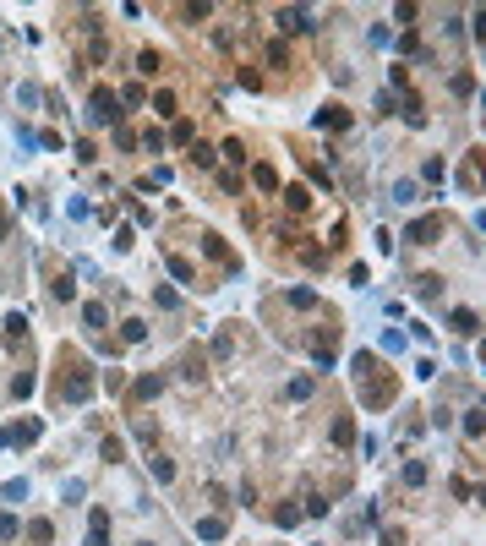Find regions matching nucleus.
I'll return each instance as SVG.
<instances>
[{
    "label": "nucleus",
    "instance_id": "12",
    "mask_svg": "<svg viewBox=\"0 0 486 546\" xmlns=\"http://www.w3.org/2000/svg\"><path fill=\"white\" fill-rule=\"evenodd\" d=\"M284 208H290V213H306V208H312V191H306V186H284Z\"/></svg>",
    "mask_w": 486,
    "mask_h": 546
},
{
    "label": "nucleus",
    "instance_id": "31",
    "mask_svg": "<svg viewBox=\"0 0 486 546\" xmlns=\"http://www.w3.org/2000/svg\"><path fill=\"white\" fill-rule=\"evenodd\" d=\"M22 536V519L17 514H0V541H17Z\"/></svg>",
    "mask_w": 486,
    "mask_h": 546
},
{
    "label": "nucleus",
    "instance_id": "40",
    "mask_svg": "<svg viewBox=\"0 0 486 546\" xmlns=\"http://www.w3.org/2000/svg\"><path fill=\"white\" fill-rule=\"evenodd\" d=\"M153 109L159 115H175V93H153Z\"/></svg>",
    "mask_w": 486,
    "mask_h": 546
},
{
    "label": "nucleus",
    "instance_id": "33",
    "mask_svg": "<svg viewBox=\"0 0 486 546\" xmlns=\"http://www.w3.org/2000/svg\"><path fill=\"white\" fill-rule=\"evenodd\" d=\"M301 262H306V268H323L328 251H323V246H301Z\"/></svg>",
    "mask_w": 486,
    "mask_h": 546
},
{
    "label": "nucleus",
    "instance_id": "44",
    "mask_svg": "<svg viewBox=\"0 0 486 546\" xmlns=\"http://www.w3.org/2000/svg\"><path fill=\"white\" fill-rule=\"evenodd\" d=\"M82 492H88V486H82V481H66V486H61V503H77V497H82Z\"/></svg>",
    "mask_w": 486,
    "mask_h": 546
},
{
    "label": "nucleus",
    "instance_id": "13",
    "mask_svg": "<svg viewBox=\"0 0 486 546\" xmlns=\"http://www.w3.org/2000/svg\"><path fill=\"white\" fill-rule=\"evenodd\" d=\"M235 355V328H219L213 333V361H230Z\"/></svg>",
    "mask_w": 486,
    "mask_h": 546
},
{
    "label": "nucleus",
    "instance_id": "15",
    "mask_svg": "<svg viewBox=\"0 0 486 546\" xmlns=\"http://www.w3.org/2000/svg\"><path fill=\"white\" fill-rule=\"evenodd\" d=\"M28 541H33V546H50V541H55V525H50V519H33V525H28Z\"/></svg>",
    "mask_w": 486,
    "mask_h": 546
},
{
    "label": "nucleus",
    "instance_id": "10",
    "mask_svg": "<svg viewBox=\"0 0 486 546\" xmlns=\"http://www.w3.org/2000/svg\"><path fill=\"white\" fill-rule=\"evenodd\" d=\"M39 432H44L39 421H22V426H6V437H11L17 448H28V443H39Z\"/></svg>",
    "mask_w": 486,
    "mask_h": 546
},
{
    "label": "nucleus",
    "instance_id": "14",
    "mask_svg": "<svg viewBox=\"0 0 486 546\" xmlns=\"http://www.w3.org/2000/svg\"><path fill=\"white\" fill-rule=\"evenodd\" d=\"M99 459H104V465H121V459H126V443H121V437H104V443H99Z\"/></svg>",
    "mask_w": 486,
    "mask_h": 546
},
{
    "label": "nucleus",
    "instance_id": "47",
    "mask_svg": "<svg viewBox=\"0 0 486 546\" xmlns=\"http://www.w3.org/2000/svg\"><path fill=\"white\" fill-rule=\"evenodd\" d=\"M142 546H153V541H142Z\"/></svg>",
    "mask_w": 486,
    "mask_h": 546
},
{
    "label": "nucleus",
    "instance_id": "2",
    "mask_svg": "<svg viewBox=\"0 0 486 546\" xmlns=\"http://www.w3.org/2000/svg\"><path fill=\"white\" fill-rule=\"evenodd\" d=\"M61 399H71V404L93 399V377H88V366L77 355H61Z\"/></svg>",
    "mask_w": 486,
    "mask_h": 546
},
{
    "label": "nucleus",
    "instance_id": "35",
    "mask_svg": "<svg viewBox=\"0 0 486 546\" xmlns=\"http://www.w3.org/2000/svg\"><path fill=\"white\" fill-rule=\"evenodd\" d=\"M159 66H164V61H159V55H153V50H142V55H137V72H142V77H153V72H159Z\"/></svg>",
    "mask_w": 486,
    "mask_h": 546
},
{
    "label": "nucleus",
    "instance_id": "42",
    "mask_svg": "<svg viewBox=\"0 0 486 546\" xmlns=\"http://www.w3.org/2000/svg\"><path fill=\"white\" fill-rule=\"evenodd\" d=\"M186 383H203V355H186Z\"/></svg>",
    "mask_w": 486,
    "mask_h": 546
},
{
    "label": "nucleus",
    "instance_id": "6",
    "mask_svg": "<svg viewBox=\"0 0 486 546\" xmlns=\"http://www.w3.org/2000/svg\"><path fill=\"white\" fill-rule=\"evenodd\" d=\"M82 546H110V508H93L88 514V541Z\"/></svg>",
    "mask_w": 486,
    "mask_h": 546
},
{
    "label": "nucleus",
    "instance_id": "20",
    "mask_svg": "<svg viewBox=\"0 0 486 546\" xmlns=\"http://www.w3.org/2000/svg\"><path fill=\"white\" fill-rule=\"evenodd\" d=\"M82 322H88V328H93V333H99V328H104V322H110V312H104V301H93V306H82Z\"/></svg>",
    "mask_w": 486,
    "mask_h": 546
},
{
    "label": "nucleus",
    "instance_id": "1",
    "mask_svg": "<svg viewBox=\"0 0 486 546\" xmlns=\"http://www.w3.org/2000/svg\"><path fill=\"white\" fill-rule=\"evenodd\" d=\"M350 366L361 372V399H366L372 410L394 404V377H388V366H377V361H372V350H361V355H355Z\"/></svg>",
    "mask_w": 486,
    "mask_h": 546
},
{
    "label": "nucleus",
    "instance_id": "38",
    "mask_svg": "<svg viewBox=\"0 0 486 546\" xmlns=\"http://www.w3.org/2000/svg\"><path fill=\"white\" fill-rule=\"evenodd\" d=\"M153 301H159V306H164V312H175V306H181V295H175V290H164V284H159V290H153Z\"/></svg>",
    "mask_w": 486,
    "mask_h": 546
},
{
    "label": "nucleus",
    "instance_id": "21",
    "mask_svg": "<svg viewBox=\"0 0 486 546\" xmlns=\"http://www.w3.org/2000/svg\"><path fill=\"white\" fill-rule=\"evenodd\" d=\"M454 328H459V333H476V328H481V312H470V306L459 312V306H454Z\"/></svg>",
    "mask_w": 486,
    "mask_h": 546
},
{
    "label": "nucleus",
    "instance_id": "30",
    "mask_svg": "<svg viewBox=\"0 0 486 546\" xmlns=\"http://www.w3.org/2000/svg\"><path fill=\"white\" fill-rule=\"evenodd\" d=\"M0 497H6V503H28V481H6Z\"/></svg>",
    "mask_w": 486,
    "mask_h": 546
},
{
    "label": "nucleus",
    "instance_id": "19",
    "mask_svg": "<svg viewBox=\"0 0 486 546\" xmlns=\"http://www.w3.org/2000/svg\"><path fill=\"white\" fill-rule=\"evenodd\" d=\"M252 180H257L263 191H279V169H274V164H257V169H252Z\"/></svg>",
    "mask_w": 486,
    "mask_h": 546
},
{
    "label": "nucleus",
    "instance_id": "5",
    "mask_svg": "<svg viewBox=\"0 0 486 546\" xmlns=\"http://www.w3.org/2000/svg\"><path fill=\"white\" fill-rule=\"evenodd\" d=\"M448 230V219H443V213H426V219H416V224H410V240H416V246H437V235Z\"/></svg>",
    "mask_w": 486,
    "mask_h": 546
},
{
    "label": "nucleus",
    "instance_id": "18",
    "mask_svg": "<svg viewBox=\"0 0 486 546\" xmlns=\"http://www.w3.org/2000/svg\"><path fill=\"white\" fill-rule=\"evenodd\" d=\"M416 290H421V301H437V295H443V279H437V273H421Z\"/></svg>",
    "mask_w": 486,
    "mask_h": 546
},
{
    "label": "nucleus",
    "instance_id": "39",
    "mask_svg": "<svg viewBox=\"0 0 486 546\" xmlns=\"http://www.w3.org/2000/svg\"><path fill=\"white\" fill-rule=\"evenodd\" d=\"M268 66H279V72L290 66V50H284V44H268Z\"/></svg>",
    "mask_w": 486,
    "mask_h": 546
},
{
    "label": "nucleus",
    "instance_id": "46",
    "mask_svg": "<svg viewBox=\"0 0 486 546\" xmlns=\"http://www.w3.org/2000/svg\"><path fill=\"white\" fill-rule=\"evenodd\" d=\"M383 546H405V530H383Z\"/></svg>",
    "mask_w": 486,
    "mask_h": 546
},
{
    "label": "nucleus",
    "instance_id": "28",
    "mask_svg": "<svg viewBox=\"0 0 486 546\" xmlns=\"http://www.w3.org/2000/svg\"><path fill=\"white\" fill-rule=\"evenodd\" d=\"M312 388H317V383H312V377H295V383H290V388H284V399H295V404H301V399H312Z\"/></svg>",
    "mask_w": 486,
    "mask_h": 546
},
{
    "label": "nucleus",
    "instance_id": "8",
    "mask_svg": "<svg viewBox=\"0 0 486 546\" xmlns=\"http://www.w3.org/2000/svg\"><path fill=\"white\" fill-rule=\"evenodd\" d=\"M312 355H317L323 372H334V328L328 333H312Z\"/></svg>",
    "mask_w": 486,
    "mask_h": 546
},
{
    "label": "nucleus",
    "instance_id": "43",
    "mask_svg": "<svg viewBox=\"0 0 486 546\" xmlns=\"http://www.w3.org/2000/svg\"><path fill=\"white\" fill-rule=\"evenodd\" d=\"M11 393H17V399H28V393H33V377H28V372H22V377H11Z\"/></svg>",
    "mask_w": 486,
    "mask_h": 546
},
{
    "label": "nucleus",
    "instance_id": "11",
    "mask_svg": "<svg viewBox=\"0 0 486 546\" xmlns=\"http://www.w3.org/2000/svg\"><path fill=\"white\" fill-rule=\"evenodd\" d=\"M224 530H230V525H224V514H208V519H197V536H203V541H224Z\"/></svg>",
    "mask_w": 486,
    "mask_h": 546
},
{
    "label": "nucleus",
    "instance_id": "22",
    "mask_svg": "<svg viewBox=\"0 0 486 546\" xmlns=\"http://www.w3.org/2000/svg\"><path fill=\"white\" fill-rule=\"evenodd\" d=\"M170 273H175L181 284H192V279H197V268H192V257H170Z\"/></svg>",
    "mask_w": 486,
    "mask_h": 546
},
{
    "label": "nucleus",
    "instance_id": "34",
    "mask_svg": "<svg viewBox=\"0 0 486 546\" xmlns=\"http://www.w3.org/2000/svg\"><path fill=\"white\" fill-rule=\"evenodd\" d=\"M416 197H421L416 180H399V186H394V202H416Z\"/></svg>",
    "mask_w": 486,
    "mask_h": 546
},
{
    "label": "nucleus",
    "instance_id": "27",
    "mask_svg": "<svg viewBox=\"0 0 486 546\" xmlns=\"http://www.w3.org/2000/svg\"><path fill=\"white\" fill-rule=\"evenodd\" d=\"M405 120H410V126H426V104H421L416 93L405 98Z\"/></svg>",
    "mask_w": 486,
    "mask_h": 546
},
{
    "label": "nucleus",
    "instance_id": "36",
    "mask_svg": "<svg viewBox=\"0 0 486 546\" xmlns=\"http://www.w3.org/2000/svg\"><path fill=\"white\" fill-rule=\"evenodd\" d=\"M121 333H126V344H142V339H148V328H142L137 317H132V322H121Z\"/></svg>",
    "mask_w": 486,
    "mask_h": 546
},
{
    "label": "nucleus",
    "instance_id": "45",
    "mask_svg": "<svg viewBox=\"0 0 486 546\" xmlns=\"http://www.w3.org/2000/svg\"><path fill=\"white\" fill-rule=\"evenodd\" d=\"M192 164H203V169H208V164H213V148H203V143H192Z\"/></svg>",
    "mask_w": 486,
    "mask_h": 546
},
{
    "label": "nucleus",
    "instance_id": "41",
    "mask_svg": "<svg viewBox=\"0 0 486 546\" xmlns=\"http://www.w3.org/2000/svg\"><path fill=\"white\" fill-rule=\"evenodd\" d=\"M142 148H148V154H164V132H153V126H148V137H142Z\"/></svg>",
    "mask_w": 486,
    "mask_h": 546
},
{
    "label": "nucleus",
    "instance_id": "16",
    "mask_svg": "<svg viewBox=\"0 0 486 546\" xmlns=\"http://www.w3.org/2000/svg\"><path fill=\"white\" fill-rule=\"evenodd\" d=\"M148 470H153V481H159V486H170V481H175V465H170L164 454H153V459H148Z\"/></svg>",
    "mask_w": 486,
    "mask_h": 546
},
{
    "label": "nucleus",
    "instance_id": "24",
    "mask_svg": "<svg viewBox=\"0 0 486 546\" xmlns=\"http://www.w3.org/2000/svg\"><path fill=\"white\" fill-rule=\"evenodd\" d=\"M22 333H28V317H22V312H11V317H6V344H17Z\"/></svg>",
    "mask_w": 486,
    "mask_h": 546
},
{
    "label": "nucleus",
    "instance_id": "25",
    "mask_svg": "<svg viewBox=\"0 0 486 546\" xmlns=\"http://www.w3.org/2000/svg\"><path fill=\"white\" fill-rule=\"evenodd\" d=\"M274 525H279V530H290V525H301V508H290V503H279V508H274Z\"/></svg>",
    "mask_w": 486,
    "mask_h": 546
},
{
    "label": "nucleus",
    "instance_id": "23",
    "mask_svg": "<svg viewBox=\"0 0 486 546\" xmlns=\"http://www.w3.org/2000/svg\"><path fill=\"white\" fill-rule=\"evenodd\" d=\"M159 388H164V377H137L132 399H159Z\"/></svg>",
    "mask_w": 486,
    "mask_h": 546
},
{
    "label": "nucleus",
    "instance_id": "32",
    "mask_svg": "<svg viewBox=\"0 0 486 546\" xmlns=\"http://www.w3.org/2000/svg\"><path fill=\"white\" fill-rule=\"evenodd\" d=\"M355 443V426L350 421H334V448H350Z\"/></svg>",
    "mask_w": 486,
    "mask_h": 546
},
{
    "label": "nucleus",
    "instance_id": "3",
    "mask_svg": "<svg viewBox=\"0 0 486 546\" xmlns=\"http://www.w3.org/2000/svg\"><path fill=\"white\" fill-rule=\"evenodd\" d=\"M115 120H121L115 93H110V87H93V98H88V126H115Z\"/></svg>",
    "mask_w": 486,
    "mask_h": 546
},
{
    "label": "nucleus",
    "instance_id": "29",
    "mask_svg": "<svg viewBox=\"0 0 486 546\" xmlns=\"http://www.w3.org/2000/svg\"><path fill=\"white\" fill-rule=\"evenodd\" d=\"M290 306H295V312H317V295H312V290H290Z\"/></svg>",
    "mask_w": 486,
    "mask_h": 546
},
{
    "label": "nucleus",
    "instance_id": "26",
    "mask_svg": "<svg viewBox=\"0 0 486 546\" xmlns=\"http://www.w3.org/2000/svg\"><path fill=\"white\" fill-rule=\"evenodd\" d=\"M121 98H126L132 109H142V104H148V87H142V82H126V87H121Z\"/></svg>",
    "mask_w": 486,
    "mask_h": 546
},
{
    "label": "nucleus",
    "instance_id": "17",
    "mask_svg": "<svg viewBox=\"0 0 486 546\" xmlns=\"http://www.w3.org/2000/svg\"><path fill=\"white\" fill-rule=\"evenodd\" d=\"M50 295H55V301H71V295H77V284H71V268L50 279Z\"/></svg>",
    "mask_w": 486,
    "mask_h": 546
},
{
    "label": "nucleus",
    "instance_id": "4",
    "mask_svg": "<svg viewBox=\"0 0 486 546\" xmlns=\"http://www.w3.org/2000/svg\"><path fill=\"white\" fill-rule=\"evenodd\" d=\"M274 22L284 28V33H306V28H317L306 6H279V11H274Z\"/></svg>",
    "mask_w": 486,
    "mask_h": 546
},
{
    "label": "nucleus",
    "instance_id": "37",
    "mask_svg": "<svg viewBox=\"0 0 486 546\" xmlns=\"http://www.w3.org/2000/svg\"><path fill=\"white\" fill-rule=\"evenodd\" d=\"M175 143H181V148H192V143H197V132H192V120H175Z\"/></svg>",
    "mask_w": 486,
    "mask_h": 546
},
{
    "label": "nucleus",
    "instance_id": "9",
    "mask_svg": "<svg viewBox=\"0 0 486 546\" xmlns=\"http://www.w3.org/2000/svg\"><path fill=\"white\" fill-rule=\"evenodd\" d=\"M203 251H208V257H213V262H224V268H241V262H235V257H230V246H224V240H219V235H203Z\"/></svg>",
    "mask_w": 486,
    "mask_h": 546
},
{
    "label": "nucleus",
    "instance_id": "7",
    "mask_svg": "<svg viewBox=\"0 0 486 546\" xmlns=\"http://www.w3.org/2000/svg\"><path fill=\"white\" fill-rule=\"evenodd\" d=\"M345 126H350L345 104H323V109H317V132H345Z\"/></svg>",
    "mask_w": 486,
    "mask_h": 546
}]
</instances>
